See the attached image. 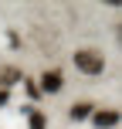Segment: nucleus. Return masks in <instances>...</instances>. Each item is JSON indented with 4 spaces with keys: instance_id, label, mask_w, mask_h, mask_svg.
I'll list each match as a JSON object with an SVG mask.
<instances>
[{
    "instance_id": "obj_5",
    "label": "nucleus",
    "mask_w": 122,
    "mask_h": 129,
    "mask_svg": "<svg viewBox=\"0 0 122 129\" xmlns=\"http://www.w3.org/2000/svg\"><path fill=\"white\" fill-rule=\"evenodd\" d=\"M0 82H7V85H10V82H17V71H14V68H7V71H0Z\"/></svg>"
},
{
    "instance_id": "obj_3",
    "label": "nucleus",
    "mask_w": 122,
    "mask_h": 129,
    "mask_svg": "<svg viewBox=\"0 0 122 129\" xmlns=\"http://www.w3.org/2000/svg\"><path fill=\"white\" fill-rule=\"evenodd\" d=\"M115 122H119V112H115V109H102V112H95V126H98V129L115 126Z\"/></svg>"
},
{
    "instance_id": "obj_7",
    "label": "nucleus",
    "mask_w": 122,
    "mask_h": 129,
    "mask_svg": "<svg viewBox=\"0 0 122 129\" xmlns=\"http://www.w3.org/2000/svg\"><path fill=\"white\" fill-rule=\"evenodd\" d=\"M4 102H7V92H0V105H4Z\"/></svg>"
},
{
    "instance_id": "obj_1",
    "label": "nucleus",
    "mask_w": 122,
    "mask_h": 129,
    "mask_svg": "<svg viewBox=\"0 0 122 129\" xmlns=\"http://www.w3.org/2000/svg\"><path fill=\"white\" fill-rule=\"evenodd\" d=\"M75 64H78V71H85V75H102L105 71V58L98 51H92V48L75 51Z\"/></svg>"
},
{
    "instance_id": "obj_6",
    "label": "nucleus",
    "mask_w": 122,
    "mask_h": 129,
    "mask_svg": "<svg viewBox=\"0 0 122 129\" xmlns=\"http://www.w3.org/2000/svg\"><path fill=\"white\" fill-rule=\"evenodd\" d=\"M31 129H44V116H34L31 119Z\"/></svg>"
},
{
    "instance_id": "obj_2",
    "label": "nucleus",
    "mask_w": 122,
    "mask_h": 129,
    "mask_svg": "<svg viewBox=\"0 0 122 129\" xmlns=\"http://www.w3.org/2000/svg\"><path fill=\"white\" fill-rule=\"evenodd\" d=\"M41 88H44V92H58L61 88V71L58 68L44 71V75H41Z\"/></svg>"
},
{
    "instance_id": "obj_4",
    "label": "nucleus",
    "mask_w": 122,
    "mask_h": 129,
    "mask_svg": "<svg viewBox=\"0 0 122 129\" xmlns=\"http://www.w3.org/2000/svg\"><path fill=\"white\" fill-rule=\"evenodd\" d=\"M85 116H92V102H78V105H71V119H85Z\"/></svg>"
}]
</instances>
